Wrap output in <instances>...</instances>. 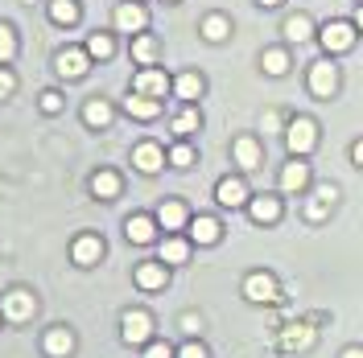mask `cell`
<instances>
[{"label":"cell","instance_id":"1","mask_svg":"<svg viewBox=\"0 0 363 358\" xmlns=\"http://www.w3.org/2000/svg\"><path fill=\"white\" fill-rule=\"evenodd\" d=\"M285 144H289V153H294V157H306V153L318 144V124L310 120V115L289 120V128H285Z\"/></svg>","mask_w":363,"mask_h":358},{"label":"cell","instance_id":"2","mask_svg":"<svg viewBox=\"0 0 363 358\" xmlns=\"http://www.w3.org/2000/svg\"><path fill=\"white\" fill-rule=\"evenodd\" d=\"M120 337L128 346H149L153 342V317L145 313V309H128V313L120 317Z\"/></svg>","mask_w":363,"mask_h":358},{"label":"cell","instance_id":"3","mask_svg":"<svg viewBox=\"0 0 363 358\" xmlns=\"http://www.w3.org/2000/svg\"><path fill=\"white\" fill-rule=\"evenodd\" d=\"M38 309V301H33V292L25 289H13V292H0V317L4 321H29Z\"/></svg>","mask_w":363,"mask_h":358},{"label":"cell","instance_id":"4","mask_svg":"<svg viewBox=\"0 0 363 358\" xmlns=\"http://www.w3.org/2000/svg\"><path fill=\"white\" fill-rule=\"evenodd\" d=\"M355 25L351 21H326L322 25V45H326V54H347L351 45H355Z\"/></svg>","mask_w":363,"mask_h":358},{"label":"cell","instance_id":"5","mask_svg":"<svg viewBox=\"0 0 363 358\" xmlns=\"http://www.w3.org/2000/svg\"><path fill=\"white\" fill-rule=\"evenodd\" d=\"M112 25L116 29H124L128 37H140L145 29H149V13L136 4V0H124L120 8H116V17H112Z\"/></svg>","mask_w":363,"mask_h":358},{"label":"cell","instance_id":"6","mask_svg":"<svg viewBox=\"0 0 363 358\" xmlns=\"http://www.w3.org/2000/svg\"><path fill=\"white\" fill-rule=\"evenodd\" d=\"M244 296H248L252 305H272L281 292H277V280H272L269 272H252L248 280H244Z\"/></svg>","mask_w":363,"mask_h":358},{"label":"cell","instance_id":"7","mask_svg":"<svg viewBox=\"0 0 363 358\" xmlns=\"http://www.w3.org/2000/svg\"><path fill=\"white\" fill-rule=\"evenodd\" d=\"M310 91H314V99H330L339 91V70H335V62H314L310 67Z\"/></svg>","mask_w":363,"mask_h":358},{"label":"cell","instance_id":"8","mask_svg":"<svg viewBox=\"0 0 363 358\" xmlns=\"http://www.w3.org/2000/svg\"><path fill=\"white\" fill-rule=\"evenodd\" d=\"M133 91H136V95H149V99H157V103H161V95H165V91H174V83H169L157 67H145L133 79Z\"/></svg>","mask_w":363,"mask_h":358},{"label":"cell","instance_id":"9","mask_svg":"<svg viewBox=\"0 0 363 358\" xmlns=\"http://www.w3.org/2000/svg\"><path fill=\"white\" fill-rule=\"evenodd\" d=\"M70 260H74L79 268H95V264L104 260V239H99V235H79L74 247H70Z\"/></svg>","mask_w":363,"mask_h":358},{"label":"cell","instance_id":"10","mask_svg":"<svg viewBox=\"0 0 363 358\" xmlns=\"http://www.w3.org/2000/svg\"><path fill=\"white\" fill-rule=\"evenodd\" d=\"M54 70H58L62 79H83L91 70V54L87 50H62V54L54 58Z\"/></svg>","mask_w":363,"mask_h":358},{"label":"cell","instance_id":"11","mask_svg":"<svg viewBox=\"0 0 363 358\" xmlns=\"http://www.w3.org/2000/svg\"><path fill=\"white\" fill-rule=\"evenodd\" d=\"M124 235H128V243H153L157 239V219H149V214H128L124 219Z\"/></svg>","mask_w":363,"mask_h":358},{"label":"cell","instance_id":"12","mask_svg":"<svg viewBox=\"0 0 363 358\" xmlns=\"http://www.w3.org/2000/svg\"><path fill=\"white\" fill-rule=\"evenodd\" d=\"M133 165L140 169V173H157L161 165H165V149H161L157 140H145V144L133 149Z\"/></svg>","mask_w":363,"mask_h":358},{"label":"cell","instance_id":"13","mask_svg":"<svg viewBox=\"0 0 363 358\" xmlns=\"http://www.w3.org/2000/svg\"><path fill=\"white\" fill-rule=\"evenodd\" d=\"M215 198H219V206H227V210H235V206H248V185L240 178H223L219 185H215Z\"/></svg>","mask_w":363,"mask_h":358},{"label":"cell","instance_id":"14","mask_svg":"<svg viewBox=\"0 0 363 358\" xmlns=\"http://www.w3.org/2000/svg\"><path fill=\"white\" fill-rule=\"evenodd\" d=\"M42 346H45V354L50 358H70L74 354V334H70L67 325H54V330L42 337Z\"/></svg>","mask_w":363,"mask_h":358},{"label":"cell","instance_id":"15","mask_svg":"<svg viewBox=\"0 0 363 358\" xmlns=\"http://www.w3.org/2000/svg\"><path fill=\"white\" fill-rule=\"evenodd\" d=\"M165 280H169V276H165V264H157V260H145V264L136 268V284L145 292H161Z\"/></svg>","mask_w":363,"mask_h":358},{"label":"cell","instance_id":"16","mask_svg":"<svg viewBox=\"0 0 363 358\" xmlns=\"http://www.w3.org/2000/svg\"><path fill=\"white\" fill-rule=\"evenodd\" d=\"M157 226H165L169 235H174V231H182V226H190L186 206H182V202H161V206H157Z\"/></svg>","mask_w":363,"mask_h":358},{"label":"cell","instance_id":"17","mask_svg":"<svg viewBox=\"0 0 363 358\" xmlns=\"http://www.w3.org/2000/svg\"><path fill=\"white\" fill-rule=\"evenodd\" d=\"M124 112L133 115V120H157L161 115V103L157 99H149V95H128V99H124Z\"/></svg>","mask_w":363,"mask_h":358},{"label":"cell","instance_id":"18","mask_svg":"<svg viewBox=\"0 0 363 358\" xmlns=\"http://www.w3.org/2000/svg\"><path fill=\"white\" fill-rule=\"evenodd\" d=\"M231 153H235V165H240V169H256V165H260V140H256V136H240Z\"/></svg>","mask_w":363,"mask_h":358},{"label":"cell","instance_id":"19","mask_svg":"<svg viewBox=\"0 0 363 358\" xmlns=\"http://www.w3.org/2000/svg\"><path fill=\"white\" fill-rule=\"evenodd\" d=\"M306 181H310V165L306 161H289L285 173H281V190L285 194H297V190H306Z\"/></svg>","mask_w":363,"mask_h":358},{"label":"cell","instance_id":"20","mask_svg":"<svg viewBox=\"0 0 363 358\" xmlns=\"http://www.w3.org/2000/svg\"><path fill=\"white\" fill-rule=\"evenodd\" d=\"M248 214L256 223H277V219H281V202L272 198V194H260V198L248 202Z\"/></svg>","mask_w":363,"mask_h":358},{"label":"cell","instance_id":"21","mask_svg":"<svg viewBox=\"0 0 363 358\" xmlns=\"http://www.w3.org/2000/svg\"><path fill=\"white\" fill-rule=\"evenodd\" d=\"M219 235H223V231H219V223H215L211 214H199V219L190 223V239H194V243H203V247L219 243Z\"/></svg>","mask_w":363,"mask_h":358},{"label":"cell","instance_id":"22","mask_svg":"<svg viewBox=\"0 0 363 358\" xmlns=\"http://www.w3.org/2000/svg\"><path fill=\"white\" fill-rule=\"evenodd\" d=\"M174 95H178L182 103H194L199 95H203V74H194V70H186L174 79Z\"/></svg>","mask_w":363,"mask_h":358},{"label":"cell","instance_id":"23","mask_svg":"<svg viewBox=\"0 0 363 358\" xmlns=\"http://www.w3.org/2000/svg\"><path fill=\"white\" fill-rule=\"evenodd\" d=\"M314 325H285V334H281V342H285V350H310L314 346Z\"/></svg>","mask_w":363,"mask_h":358},{"label":"cell","instance_id":"24","mask_svg":"<svg viewBox=\"0 0 363 358\" xmlns=\"http://www.w3.org/2000/svg\"><path fill=\"white\" fill-rule=\"evenodd\" d=\"M83 50L91 54V62H108V58L116 54V42H112V33H91Z\"/></svg>","mask_w":363,"mask_h":358},{"label":"cell","instance_id":"25","mask_svg":"<svg viewBox=\"0 0 363 358\" xmlns=\"http://www.w3.org/2000/svg\"><path fill=\"white\" fill-rule=\"evenodd\" d=\"M91 190H95V198L112 202L116 194H120V178H116L112 169H99V173H95V178H91Z\"/></svg>","mask_w":363,"mask_h":358},{"label":"cell","instance_id":"26","mask_svg":"<svg viewBox=\"0 0 363 358\" xmlns=\"http://www.w3.org/2000/svg\"><path fill=\"white\" fill-rule=\"evenodd\" d=\"M83 120H87L91 128H108V124H112V103H104V99H91L87 108H83Z\"/></svg>","mask_w":363,"mask_h":358},{"label":"cell","instance_id":"27","mask_svg":"<svg viewBox=\"0 0 363 358\" xmlns=\"http://www.w3.org/2000/svg\"><path fill=\"white\" fill-rule=\"evenodd\" d=\"M133 58L140 62V67H153V62H157V42H153L149 33L133 37Z\"/></svg>","mask_w":363,"mask_h":358},{"label":"cell","instance_id":"28","mask_svg":"<svg viewBox=\"0 0 363 358\" xmlns=\"http://www.w3.org/2000/svg\"><path fill=\"white\" fill-rule=\"evenodd\" d=\"M285 37H289V42H310V37H314V25H310V17L294 13V17L285 21Z\"/></svg>","mask_w":363,"mask_h":358},{"label":"cell","instance_id":"29","mask_svg":"<svg viewBox=\"0 0 363 358\" xmlns=\"http://www.w3.org/2000/svg\"><path fill=\"white\" fill-rule=\"evenodd\" d=\"M190 260V243L186 239H165L161 243V264H186Z\"/></svg>","mask_w":363,"mask_h":358},{"label":"cell","instance_id":"30","mask_svg":"<svg viewBox=\"0 0 363 358\" xmlns=\"http://www.w3.org/2000/svg\"><path fill=\"white\" fill-rule=\"evenodd\" d=\"M227 33H231V21H227L223 13H211V17L203 21V37L206 42H223Z\"/></svg>","mask_w":363,"mask_h":358},{"label":"cell","instance_id":"31","mask_svg":"<svg viewBox=\"0 0 363 358\" xmlns=\"http://www.w3.org/2000/svg\"><path fill=\"white\" fill-rule=\"evenodd\" d=\"M50 17L58 25H74L79 21V0H50Z\"/></svg>","mask_w":363,"mask_h":358},{"label":"cell","instance_id":"32","mask_svg":"<svg viewBox=\"0 0 363 358\" xmlns=\"http://www.w3.org/2000/svg\"><path fill=\"white\" fill-rule=\"evenodd\" d=\"M330 202H335V185H322V190H318V198L306 206V219H310V223L326 219V206H330Z\"/></svg>","mask_w":363,"mask_h":358},{"label":"cell","instance_id":"33","mask_svg":"<svg viewBox=\"0 0 363 358\" xmlns=\"http://www.w3.org/2000/svg\"><path fill=\"white\" fill-rule=\"evenodd\" d=\"M199 128H203V120H199L194 108H182V112L174 115V132L178 136H190V132H199Z\"/></svg>","mask_w":363,"mask_h":358},{"label":"cell","instance_id":"34","mask_svg":"<svg viewBox=\"0 0 363 358\" xmlns=\"http://www.w3.org/2000/svg\"><path fill=\"white\" fill-rule=\"evenodd\" d=\"M165 161H169L174 169H190V165H194V149H190V144H174V149L165 153Z\"/></svg>","mask_w":363,"mask_h":358},{"label":"cell","instance_id":"35","mask_svg":"<svg viewBox=\"0 0 363 358\" xmlns=\"http://www.w3.org/2000/svg\"><path fill=\"white\" fill-rule=\"evenodd\" d=\"M13 54H17V33L13 25H0V62H13Z\"/></svg>","mask_w":363,"mask_h":358},{"label":"cell","instance_id":"36","mask_svg":"<svg viewBox=\"0 0 363 358\" xmlns=\"http://www.w3.org/2000/svg\"><path fill=\"white\" fill-rule=\"evenodd\" d=\"M260 62H264V70H269V74H285V70H289L285 50H264V58H260Z\"/></svg>","mask_w":363,"mask_h":358},{"label":"cell","instance_id":"37","mask_svg":"<svg viewBox=\"0 0 363 358\" xmlns=\"http://www.w3.org/2000/svg\"><path fill=\"white\" fill-rule=\"evenodd\" d=\"M145 358H178V350H174L169 342H149V346H145Z\"/></svg>","mask_w":363,"mask_h":358},{"label":"cell","instance_id":"38","mask_svg":"<svg viewBox=\"0 0 363 358\" xmlns=\"http://www.w3.org/2000/svg\"><path fill=\"white\" fill-rule=\"evenodd\" d=\"M42 112L45 115H58V112H62V95H58V91H42Z\"/></svg>","mask_w":363,"mask_h":358},{"label":"cell","instance_id":"39","mask_svg":"<svg viewBox=\"0 0 363 358\" xmlns=\"http://www.w3.org/2000/svg\"><path fill=\"white\" fill-rule=\"evenodd\" d=\"M13 91H17V79H13V70L0 67V99H9Z\"/></svg>","mask_w":363,"mask_h":358},{"label":"cell","instance_id":"40","mask_svg":"<svg viewBox=\"0 0 363 358\" xmlns=\"http://www.w3.org/2000/svg\"><path fill=\"white\" fill-rule=\"evenodd\" d=\"M178 358H211V354H206L203 342H186V346L178 350Z\"/></svg>","mask_w":363,"mask_h":358},{"label":"cell","instance_id":"41","mask_svg":"<svg viewBox=\"0 0 363 358\" xmlns=\"http://www.w3.org/2000/svg\"><path fill=\"white\" fill-rule=\"evenodd\" d=\"M182 330H186V334H194V330H203V325H199V317H194V313H186V317H182Z\"/></svg>","mask_w":363,"mask_h":358},{"label":"cell","instance_id":"42","mask_svg":"<svg viewBox=\"0 0 363 358\" xmlns=\"http://www.w3.org/2000/svg\"><path fill=\"white\" fill-rule=\"evenodd\" d=\"M351 161L363 169V140H355V144H351Z\"/></svg>","mask_w":363,"mask_h":358},{"label":"cell","instance_id":"43","mask_svg":"<svg viewBox=\"0 0 363 358\" xmlns=\"http://www.w3.org/2000/svg\"><path fill=\"white\" fill-rule=\"evenodd\" d=\"M277 124H281V115H277V112H269V115H264V132H272Z\"/></svg>","mask_w":363,"mask_h":358},{"label":"cell","instance_id":"44","mask_svg":"<svg viewBox=\"0 0 363 358\" xmlns=\"http://www.w3.org/2000/svg\"><path fill=\"white\" fill-rule=\"evenodd\" d=\"M342 358H363V350H359V346H347V350H342Z\"/></svg>","mask_w":363,"mask_h":358},{"label":"cell","instance_id":"45","mask_svg":"<svg viewBox=\"0 0 363 358\" xmlns=\"http://www.w3.org/2000/svg\"><path fill=\"white\" fill-rule=\"evenodd\" d=\"M355 29H363V4H359V13H355Z\"/></svg>","mask_w":363,"mask_h":358},{"label":"cell","instance_id":"46","mask_svg":"<svg viewBox=\"0 0 363 358\" xmlns=\"http://www.w3.org/2000/svg\"><path fill=\"white\" fill-rule=\"evenodd\" d=\"M260 4H264V8H272V4H281V0H260Z\"/></svg>","mask_w":363,"mask_h":358},{"label":"cell","instance_id":"47","mask_svg":"<svg viewBox=\"0 0 363 358\" xmlns=\"http://www.w3.org/2000/svg\"><path fill=\"white\" fill-rule=\"evenodd\" d=\"M359 4H363V0H359Z\"/></svg>","mask_w":363,"mask_h":358}]
</instances>
